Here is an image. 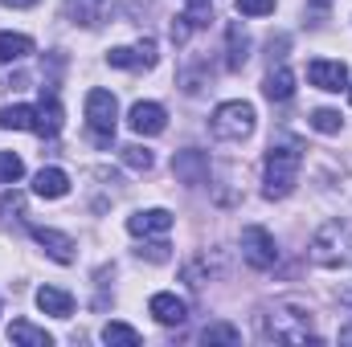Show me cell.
Segmentation results:
<instances>
[{"instance_id": "obj_18", "label": "cell", "mask_w": 352, "mask_h": 347, "mask_svg": "<svg viewBox=\"0 0 352 347\" xmlns=\"http://www.w3.org/2000/svg\"><path fill=\"white\" fill-rule=\"evenodd\" d=\"M62 131V102H58V94H45L41 102H37V135H58Z\"/></svg>"}, {"instance_id": "obj_11", "label": "cell", "mask_w": 352, "mask_h": 347, "mask_svg": "<svg viewBox=\"0 0 352 347\" xmlns=\"http://www.w3.org/2000/svg\"><path fill=\"white\" fill-rule=\"evenodd\" d=\"M173 229V213L168 208H140L127 217V233L131 237H160Z\"/></svg>"}, {"instance_id": "obj_12", "label": "cell", "mask_w": 352, "mask_h": 347, "mask_svg": "<svg viewBox=\"0 0 352 347\" xmlns=\"http://www.w3.org/2000/svg\"><path fill=\"white\" fill-rule=\"evenodd\" d=\"M148 311H152V319H156V323H164V327H180V323L188 319V302H184V298H176L173 290L152 294Z\"/></svg>"}, {"instance_id": "obj_23", "label": "cell", "mask_w": 352, "mask_h": 347, "mask_svg": "<svg viewBox=\"0 0 352 347\" xmlns=\"http://www.w3.org/2000/svg\"><path fill=\"white\" fill-rule=\"evenodd\" d=\"M201 339H205V344L234 347V344H242V331H238V327H230V323H209V327L201 331Z\"/></svg>"}, {"instance_id": "obj_15", "label": "cell", "mask_w": 352, "mask_h": 347, "mask_svg": "<svg viewBox=\"0 0 352 347\" xmlns=\"http://www.w3.org/2000/svg\"><path fill=\"white\" fill-rule=\"evenodd\" d=\"M250 62V33L242 25L226 29V70H242Z\"/></svg>"}, {"instance_id": "obj_29", "label": "cell", "mask_w": 352, "mask_h": 347, "mask_svg": "<svg viewBox=\"0 0 352 347\" xmlns=\"http://www.w3.org/2000/svg\"><path fill=\"white\" fill-rule=\"evenodd\" d=\"M123 164H127L131 172H152V164H156V160H152V152H148V147H135V143H131V147H123Z\"/></svg>"}, {"instance_id": "obj_13", "label": "cell", "mask_w": 352, "mask_h": 347, "mask_svg": "<svg viewBox=\"0 0 352 347\" xmlns=\"http://www.w3.org/2000/svg\"><path fill=\"white\" fill-rule=\"evenodd\" d=\"M29 233H33V241H37V246H41V250H45L54 261H62V265H70V261H74V241H70L66 233L45 229V225H33Z\"/></svg>"}, {"instance_id": "obj_10", "label": "cell", "mask_w": 352, "mask_h": 347, "mask_svg": "<svg viewBox=\"0 0 352 347\" xmlns=\"http://www.w3.org/2000/svg\"><path fill=\"white\" fill-rule=\"evenodd\" d=\"M127 127H131L135 135H160V131L168 127V115H164L160 102H135V106L127 110Z\"/></svg>"}, {"instance_id": "obj_17", "label": "cell", "mask_w": 352, "mask_h": 347, "mask_svg": "<svg viewBox=\"0 0 352 347\" xmlns=\"http://www.w3.org/2000/svg\"><path fill=\"white\" fill-rule=\"evenodd\" d=\"M37 307H41L45 315H54V319H70V315H74V298H70L66 290H58V286H41V290H37Z\"/></svg>"}, {"instance_id": "obj_28", "label": "cell", "mask_w": 352, "mask_h": 347, "mask_svg": "<svg viewBox=\"0 0 352 347\" xmlns=\"http://www.w3.org/2000/svg\"><path fill=\"white\" fill-rule=\"evenodd\" d=\"M25 176V160L16 152H0V184H16Z\"/></svg>"}, {"instance_id": "obj_1", "label": "cell", "mask_w": 352, "mask_h": 347, "mask_svg": "<svg viewBox=\"0 0 352 347\" xmlns=\"http://www.w3.org/2000/svg\"><path fill=\"white\" fill-rule=\"evenodd\" d=\"M299 164H303V147L295 139H270L266 160H263V196L266 200H283V196L295 192Z\"/></svg>"}, {"instance_id": "obj_19", "label": "cell", "mask_w": 352, "mask_h": 347, "mask_svg": "<svg viewBox=\"0 0 352 347\" xmlns=\"http://www.w3.org/2000/svg\"><path fill=\"white\" fill-rule=\"evenodd\" d=\"M0 131H37V106H0Z\"/></svg>"}, {"instance_id": "obj_20", "label": "cell", "mask_w": 352, "mask_h": 347, "mask_svg": "<svg viewBox=\"0 0 352 347\" xmlns=\"http://www.w3.org/2000/svg\"><path fill=\"white\" fill-rule=\"evenodd\" d=\"M263 94L270 98V102H287L291 94H295V74L287 70V66H278V70H270L263 82Z\"/></svg>"}, {"instance_id": "obj_21", "label": "cell", "mask_w": 352, "mask_h": 347, "mask_svg": "<svg viewBox=\"0 0 352 347\" xmlns=\"http://www.w3.org/2000/svg\"><path fill=\"white\" fill-rule=\"evenodd\" d=\"M29 53H33V37H25V33H0V66L25 62Z\"/></svg>"}, {"instance_id": "obj_3", "label": "cell", "mask_w": 352, "mask_h": 347, "mask_svg": "<svg viewBox=\"0 0 352 347\" xmlns=\"http://www.w3.org/2000/svg\"><path fill=\"white\" fill-rule=\"evenodd\" d=\"M311 261L324 270H349L352 265V229L344 221H328L311 237Z\"/></svg>"}, {"instance_id": "obj_25", "label": "cell", "mask_w": 352, "mask_h": 347, "mask_svg": "<svg viewBox=\"0 0 352 347\" xmlns=\"http://www.w3.org/2000/svg\"><path fill=\"white\" fill-rule=\"evenodd\" d=\"M320 135H336L340 127H344V119H340V110H328V106H320V110H311V119H307Z\"/></svg>"}, {"instance_id": "obj_22", "label": "cell", "mask_w": 352, "mask_h": 347, "mask_svg": "<svg viewBox=\"0 0 352 347\" xmlns=\"http://www.w3.org/2000/svg\"><path fill=\"white\" fill-rule=\"evenodd\" d=\"M8 339L21 347H50L54 344V335L50 331H41V327H33V323H25V319H16L12 327H8Z\"/></svg>"}, {"instance_id": "obj_26", "label": "cell", "mask_w": 352, "mask_h": 347, "mask_svg": "<svg viewBox=\"0 0 352 347\" xmlns=\"http://www.w3.org/2000/svg\"><path fill=\"white\" fill-rule=\"evenodd\" d=\"M0 217H4L8 225H12V221H21V217H25V192H16V188H12V192H4V196H0Z\"/></svg>"}, {"instance_id": "obj_2", "label": "cell", "mask_w": 352, "mask_h": 347, "mask_svg": "<svg viewBox=\"0 0 352 347\" xmlns=\"http://www.w3.org/2000/svg\"><path fill=\"white\" fill-rule=\"evenodd\" d=\"M266 339H278V344H316L311 335V311L295 307V302H274L263 319Z\"/></svg>"}, {"instance_id": "obj_35", "label": "cell", "mask_w": 352, "mask_h": 347, "mask_svg": "<svg viewBox=\"0 0 352 347\" xmlns=\"http://www.w3.org/2000/svg\"><path fill=\"white\" fill-rule=\"evenodd\" d=\"M340 302H344V307H352V290H344V294H340Z\"/></svg>"}, {"instance_id": "obj_32", "label": "cell", "mask_w": 352, "mask_h": 347, "mask_svg": "<svg viewBox=\"0 0 352 347\" xmlns=\"http://www.w3.org/2000/svg\"><path fill=\"white\" fill-rule=\"evenodd\" d=\"M168 33H173V41H188V33H192V25H188V16H176V21H173V29H168Z\"/></svg>"}, {"instance_id": "obj_30", "label": "cell", "mask_w": 352, "mask_h": 347, "mask_svg": "<svg viewBox=\"0 0 352 347\" xmlns=\"http://www.w3.org/2000/svg\"><path fill=\"white\" fill-rule=\"evenodd\" d=\"M234 8L242 16H270L274 12V0H234Z\"/></svg>"}, {"instance_id": "obj_24", "label": "cell", "mask_w": 352, "mask_h": 347, "mask_svg": "<svg viewBox=\"0 0 352 347\" xmlns=\"http://www.w3.org/2000/svg\"><path fill=\"white\" fill-rule=\"evenodd\" d=\"M102 344H123V347H140V331L127 323H107L102 327Z\"/></svg>"}, {"instance_id": "obj_34", "label": "cell", "mask_w": 352, "mask_h": 347, "mask_svg": "<svg viewBox=\"0 0 352 347\" xmlns=\"http://www.w3.org/2000/svg\"><path fill=\"white\" fill-rule=\"evenodd\" d=\"M340 344H352V323L349 327H340Z\"/></svg>"}, {"instance_id": "obj_5", "label": "cell", "mask_w": 352, "mask_h": 347, "mask_svg": "<svg viewBox=\"0 0 352 347\" xmlns=\"http://www.w3.org/2000/svg\"><path fill=\"white\" fill-rule=\"evenodd\" d=\"M115 123H119V102L111 90H90L87 94V127L98 147H111L115 139Z\"/></svg>"}, {"instance_id": "obj_36", "label": "cell", "mask_w": 352, "mask_h": 347, "mask_svg": "<svg viewBox=\"0 0 352 347\" xmlns=\"http://www.w3.org/2000/svg\"><path fill=\"white\" fill-rule=\"evenodd\" d=\"M349 98H352V82H349Z\"/></svg>"}, {"instance_id": "obj_16", "label": "cell", "mask_w": 352, "mask_h": 347, "mask_svg": "<svg viewBox=\"0 0 352 347\" xmlns=\"http://www.w3.org/2000/svg\"><path fill=\"white\" fill-rule=\"evenodd\" d=\"M33 192L45 196V200H62L70 192V176L62 172V168H41V172L33 176Z\"/></svg>"}, {"instance_id": "obj_31", "label": "cell", "mask_w": 352, "mask_h": 347, "mask_svg": "<svg viewBox=\"0 0 352 347\" xmlns=\"http://www.w3.org/2000/svg\"><path fill=\"white\" fill-rule=\"evenodd\" d=\"M168 250H173V246H168V241H152V246H148V250H140V258H148V261H168V258H173V254H168Z\"/></svg>"}, {"instance_id": "obj_9", "label": "cell", "mask_w": 352, "mask_h": 347, "mask_svg": "<svg viewBox=\"0 0 352 347\" xmlns=\"http://www.w3.org/2000/svg\"><path fill=\"white\" fill-rule=\"evenodd\" d=\"M307 82L320 86V90H328V94H340V90H349V66H344V62L316 58V62L307 66Z\"/></svg>"}, {"instance_id": "obj_8", "label": "cell", "mask_w": 352, "mask_h": 347, "mask_svg": "<svg viewBox=\"0 0 352 347\" xmlns=\"http://www.w3.org/2000/svg\"><path fill=\"white\" fill-rule=\"evenodd\" d=\"M173 172H176L180 184L201 188V184H209V156H205V152H197V147L176 152V156H173Z\"/></svg>"}, {"instance_id": "obj_33", "label": "cell", "mask_w": 352, "mask_h": 347, "mask_svg": "<svg viewBox=\"0 0 352 347\" xmlns=\"http://www.w3.org/2000/svg\"><path fill=\"white\" fill-rule=\"evenodd\" d=\"M0 4H4V8H33L37 0H0Z\"/></svg>"}, {"instance_id": "obj_27", "label": "cell", "mask_w": 352, "mask_h": 347, "mask_svg": "<svg viewBox=\"0 0 352 347\" xmlns=\"http://www.w3.org/2000/svg\"><path fill=\"white\" fill-rule=\"evenodd\" d=\"M188 8H184V16H188V25L192 29H205L209 21H213V0H184Z\"/></svg>"}, {"instance_id": "obj_4", "label": "cell", "mask_w": 352, "mask_h": 347, "mask_svg": "<svg viewBox=\"0 0 352 347\" xmlns=\"http://www.w3.org/2000/svg\"><path fill=\"white\" fill-rule=\"evenodd\" d=\"M254 123H258V115H254V106L242 102V98H230V102H221V106L209 115V131H213L217 139H226V143L250 139V135H254Z\"/></svg>"}, {"instance_id": "obj_14", "label": "cell", "mask_w": 352, "mask_h": 347, "mask_svg": "<svg viewBox=\"0 0 352 347\" xmlns=\"http://www.w3.org/2000/svg\"><path fill=\"white\" fill-rule=\"evenodd\" d=\"M107 8H111V0H66V16L74 25H82V29L102 25L107 21Z\"/></svg>"}, {"instance_id": "obj_6", "label": "cell", "mask_w": 352, "mask_h": 347, "mask_svg": "<svg viewBox=\"0 0 352 347\" xmlns=\"http://www.w3.org/2000/svg\"><path fill=\"white\" fill-rule=\"evenodd\" d=\"M242 258L254 270H270L278 261V246H274V233H266L263 225H246L242 229Z\"/></svg>"}, {"instance_id": "obj_7", "label": "cell", "mask_w": 352, "mask_h": 347, "mask_svg": "<svg viewBox=\"0 0 352 347\" xmlns=\"http://www.w3.org/2000/svg\"><path fill=\"white\" fill-rule=\"evenodd\" d=\"M107 62L115 66V70H152L156 66V41L152 37H140V45H115L111 53H107Z\"/></svg>"}]
</instances>
